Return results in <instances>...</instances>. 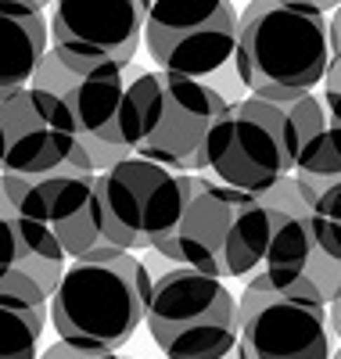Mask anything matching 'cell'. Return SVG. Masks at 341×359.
I'll return each mask as SVG.
<instances>
[{
	"mask_svg": "<svg viewBox=\"0 0 341 359\" xmlns=\"http://www.w3.org/2000/svg\"><path fill=\"white\" fill-rule=\"evenodd\" d=\"M327 126L323 104L309 90H269L227 101L208 126L194 169H212L223 187L262 198L291 176L302 147Z\"/></svg>",
	"mask_w": 341,
	"mask_h": 359,
	"instance_id": "1",
	"label": "cell"
},
{
	"mask_svg": "<svg viewBox=\"0 0 341 359\" xmlns=\"http://www.w3.org/2000/svg\"><path fill=\"white\" fill-rule=\"evenodd\" d=\"M147 294L151 273L137 255L98 248L65 262V273L47 302V320L65 345L119 352L144 323Z\"/></svg>",
	"mask_w": 341,
	"mask_h": 359,
	"instance_id": "2",
	"label": "cell"
},
{
	"mask_svg": "<svg viewBox=\"0 0 341 359\" xmlns=\"http://www.w3.org/2000/svg\"><path fill=\"white\" fill-rule=\"evenodd\" d=\"M230 62L248 94H313L330 65L327 15L298 0H252L237 15V43Z\"/></svg>",
	"mask_w": 341,
	"mask_h": 359,
	"instance_id": "3",
	"label": "cell"
},
{
	"mask_svg": "<svg viewBox=\"0 0 341 359\" xmlns=\"http://www.w3.org/2000/svg\"><path fill=\"white\" fill-rule=\"evenodd\" d=\"M269 241V208L234 187L205 184L191 176L187 208L162 252L176 259V266L205 273L212 280L252 277Z\"/></svg>",
	"mask_w": 341,
	"mask_h": 359,
	"instance_id": "4",
	"label": "cell"
},
{
	"mask_svg": "<svg viewBox=\"0 0 341 359\" xmlns=\"http://www.w3.org/2000/svg\"><path fill=\"white\" fill-rule=\"evenodd\" d=\"M29 86H40L65 104V115L72 123V169L105 172L133 158L137 133L126 104V69L65 62L47 47Z\"/></svg>",
	"mask_w": 341,
	"mask_h": 359,
	"instance_id": "5",
	"label": "cell"
},
{
	"mask_svg": "<svg viewBox=\"0 0 341 359\" xmlns=\"http://www.w3.org/2000/svg\"><path fill=\"white\" fill-rule=\"evenodd\" d=\"M126 104L137 133L133 158L183 172L194 169L198 147L208 126L227 108V97L205 79L137 72L133 79H126Z\"/></svg>",
	"mask_w": 341,
	"mask_h": 359,
	"instance_id": "6",
	"label": "cell"
},
{
	"mask_svg": "<svg viewBox=\"0 0 341 359\" xmlns=\"http://www.w3.org/2000/svg\"><path fill=\"white\" fill-rule=\"evenodd\" d=\"M144 323L166 359H227L237 341V298L223 280L173 266L151 280Z\"/></svg>",
	"mask_w": 341,
	"mask_h": 359,
	"instance_id": "7",
	"label": "cell"
},
{
	"mask_svg": "<svg viewBox=\"0 0 341 359\" xmlns=\"http://www.w3.org/2000/svg\"><path fill=\"white\" fill-rule=\"evenodd\" d=\"M191 198V176L144 158H126L98 172L101 241L115 252L166 245Z\"/></svg>",
	"mask_w": 341,
	"mask_h": 359,
	"instance_id": "8",
	"label": "cell"
},
{
	"mask_svg": "<svg viewBox=\"0 0 341 359\" xmlns=\"http://www.w3.org/2000/svg\"><path fill=\"white\" fill-rule=\"evenodd\" d=\"M140 43L159 72L208 79L237 43V8L230 0H151Z\"/></svg>",
	"mask_w": 341,
	"mask_h": 359,
	"instance_id": "9",
	"label": "cell"
},
{
	"mask_svg": "<svg viewBox=\"0 0 341 359\" xmlns=\"http://www.w3.org/2000/svg\"><path fill=\"white\" fill-rule=\"evenodd\" d=\"M252 280L281 298L330 306L337 302V223L313 216L309 208H269V241Z\"/></svg>",
	"mask_w": 341,
	"mask_h": 359,
	"instance_id": "10",
	"label": "cell"
},
{
	"mask_svg": "<svg viewBox=\"0 0 341 359\" xmlns=\"http://www.w3.org/2000/svg\"><path fill=\"white\" fill-rule=\"evenodd\" d=\"M0 187L11 216L40 223L65 259H79L105 248L101 208H98V172L72 169L69 162L44 176L0 172Z\"/></svg>",
	"mask_w": 341,
	"mask_h": 359,
	"instance_id": "11",
	"label": "cell"
},
{
	"mask_svg": "<svg viewBox=\"0 0 341 359\" xmlns=\"http://www.w3.org/2000/svg\"><path fill=\"white\" fill-rule=\"evenodd\" d=\"M237 359H330L327 306L281 298L255 280L237 298Z\"/></svg>",
	"mask_w": 341,
	"mask_h": 359,
	"instance_id": "12",
	"label": "cell"
},
{
	"mask_svg": "<svg viewBox=\"0 0 341 359\" xmlns=\"http://www.w3.org/2000/svg\"><path fill=\"white\" fill-rule=\"evenodd\" d=\"M151 0H54L47 18L51 50L79 65L130 69Z\"/></svg>",
	"mask_w": 341,
	"mask_h": 359,
	"instance_id": "13",
	"label": "cell"
},
{
	"mask_svg": "<svg viewBox=\"0 0 341 359\" xmlns=\"http://www.w3.org/2000/svg\"><path fill=\"white\" fill-rule=\"evenodd\" d=\"M72 155V123L54 94L18 86L0 101V172L44 176Z\"/></svg>",
	"mask_w": 341,
	"mask_h": 359,
	"instance_id": "14",
	"label": "cell"
},
{
	"mask_svg": "<svg viewBox=\"0 0 341 359\" xmlns=\"http://www.w3.org/2000/svg\"><path fill=\"white\" fill-rule=\"evenodd\" d=\"M65 273V252L33 219H0V298L47 313Z\"/></svg>",
	"mask_w": 341,
	"mask_h": 359,
	"instance_id": "15",
	"label": "cell"
},
{
	"mask_svg": "<svg viewBox=\"0 0 341 359\" xmlns=\"http://www.w3.org/2000/svg\"><path fill=\"white\" fill-rule=\"evenodd\" d=\"M47 47V15L29 0H0V90L29 86Z\"/></svg>",
	"mask_w": 341,
	"mask_h": 359,
	"instance_id": "16",
	"label": "cell"
},
{
	"mask_svg": "<svg viewBox=\"0 0 341 359\" xmlns=\"http://www.w3.org/2000/svg\"><path fill=\"white\" fill-rule=\"evenodd\" d=\"M47 313L0 298V359H36Z\"/></svg>",
	"mask_w": 341,
	"mask_h": 359,
	"instance_id": "17",
	"label": "cell"
},
{
	"mask_svg": "<svg viewBox=\"0 0 341 359\" xmlns=\"http://www.w3.org/2000/svg\"><path fill=\"white\" fill-rule=\"evenodd\" d=\"M36 359H126V355H119V352H86V348H76V345H65V341H54Z\"/></svg>",
	"mask_w": 341,
	"mask_h": 359,
	"instance_id": "18",
	"label": "cell"
},
{
	"mask_svg": "<svg viewBox=\"0 0 341 359\" xmlns=\"http://www.w3.org/2000/svg\"><path fill=\"white\" fill-rule=\"evenodd\" d=\"M298 4H309V8H316V11H334L337 8V0H298Z\"/></svg>",
	"mask_w": 341,
	"mask_h": 359,
	"instance_id": "19",
	"label": "cell"
},
{
	"mask_svg": "<svg viewBox=\"0 0 341 359\" xmlns=\"http://www.w3.org/2000/svg\"><path fill=\"white\" fill-rule=\"evenodd\" d=\"M29 4H36V8L44 11V8H51V4H54V0H29Z\"/></svg>",
	"mask_w": 341,
	"mask_h": 359,
	"instance_id": "20",
	"label": "cell"
}]
</instances>
